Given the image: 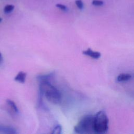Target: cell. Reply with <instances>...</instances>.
<instances>
[{"mask_svg": "<svg viewBox=\"0 0 134 134\" xmlns=\"http://www.w3.org/2000/svg\"><path fill=\"white\" fill-rule=\"evenodd\" d=\"M6 102L7 104L10 106V107L12 109V110L15 113H18V108H17V106L16 105V104L14 103V102H13L12 100L9 99H7Z\"/></svg>", "mask_w": 134, "mask_h": 134, "instance_id": "cell-8", "label": "cell"}, {"mask_svg": "<svg viewBox=\"0 0 134 134\" xmlns=\"http://www.w3.org/2000/svg\"><path fill=\"white\" fill-rule=\"evenodd\" d=\"M82 53L85 55L90 57L94 59H98L101 57V53L99 52L93 51L91 48H88L86 50H84Z\"/></svg>", "mask_w": 134, "mask_h": 134, "instance_id": "cell-4", "label": "cell"}, {"mask_svg": "<svg viewBox=\"0 0 134 134\" xmlns=\"http://www.w3.org/2000/svg\"><path fill=\"white\" fill-rule=\"evenodd\" d=\"M39 90L41 95H44L47 99L54 104H60L61 95L59 90L48 81H41Z\"/></svg>", "mask_w": 134, "mask_h": 134, "instance_id": "cell-1", "label": "cell"}, {"mask_svg": "<svg viewBox=\"0 0 134 134\" xmlns=\"http://www.w3.org/2000/svg\"><path fill=\"white\" fill-rule=\"evenodd\" d=\"M75 3L76 6L78 7L79 9H80V10H82L83 9L84 4H83L82 0H76Z\"/></svg>", "mask_w": 134, "mask_h": 134, "instance_id": "cell-11", "label": "cell"}, {"mask_svg": "<svg viewBox=\"0 0 134 134\" xmlns=\"http://www.w3.org/2000/svg\"><path fill=\"white\" fill-rule=\"evenodd\" d=\"M2 21V18H0V23Z\"/></svg>", "mask_w": 134, "mask_h": 134, "instance_id": "cell-15", "label": "cell"}, {"mask_svg": "<svg viewBox=\"0 0 134 134\" xmlns=\"http://www.w3.org/2000/svg\"><path fill=\"white\" fill-rule=\"evenodd\" d=\"M62 131V127L60 125H56L53 129L51 133L53 134H60Z\"/></svg>", "mask_w": 134, "mask_h": 134, "instance_id": "cell-10", "label": "cell"}, {"mask_svg": "<svg viewBox=\"0 0 134 134\" xmlns=\"http://www.w3.org/2000/svg\"><path fill=\"white\" fill-rule=\"evenodd\" d=\"M3 62V56L2 55V53L0 52V64L2 63Z\"/></svg>", "mask_w": 134, "mask_h": 134, "instance_id": "cell-14", "label": "cell"}, {"mask_svg": "<svg viewBox=\"0 0 134 134\" xmlns=\"http://www.w3.org/2000/svg\"><path fill=\"white\" fill-rule=\"evenodd\" d=\"M55 6L59 8V9L63 10V11H65L66 12V11L68 10L67 7L65 5H63V4H57L55 5Z\"/></svg>", "mask_w": 134, "mask_h": 134, "instance_id": "cell-13", "label": "cell"}, {"mask_svg": "<svg viewBox=\"0 0 134 134\" xmlns=\"http://www.w3.org/2000/svg\"><path fill=\"white\" fill-rule=\"evenodd\" d=\"M14 8H15L14 5H12V4H8V5H6L4 7L3 10L5 14H8V13L12 12L14 10Z\"/></svg>", "mask_w": 134, "mask_h": 134, "instance_id": "cell-9", "label": "cell"}, {"mask_svg": "<svg viewBox=\"0 0 134 134\" xmlns=\"http://www.w3.org/2000/svg\"><path fill=\"white\" fill-rule=\"evenodd\" d=\"M27 74L23 71H20L18 73L16 76L14 78V80L21 83H24L25 82Z\"/></svg>", "mask_w": 134, "mask_h": 134, "instance_id": "cell-5", "label": "cell"}, {"mask_svg": "<svg viewBox=\"0 0 134 134\" xmlns=\"http://www.w3.org/2000/svg\"><path fill=\"white\" fill-rule=\"evenodd\" d=\"M93 121L94 116L88 115L84 116L74 127V131L80 134L94 133Z\"/></svg>", "mask_w": 134, "mask_h": 134, "instance_id": "cell-3", "label": "cell"}, {"mask_svg": "<svg viewBox=\"0 0 134 134\" xmlns=\"http://www.w3.org/2000/svg\"><path fill=\"white\" fill-rule=\"evenodd\" d=\"M109 119L104 110L98 111L94 116L93 131L94 133L104 134L107 132L108 129Z\"/></svg>", "mask_w": 134, "mask_h": 134, "instance_id": "cell-2", "label": "cell"}, {"mask_svg": "<svg viewBox=\"0 0 134 134\" xmlns=\"http://www.w3.org/2000/svg\"><path fill=\"white\" fill-rule=\"evenodd\" d=\"M131 75L128 73H121L119 74L117 77V81L118 82H125L130 80Z\"/></svg>", "mask_w": 134, "mask_h": 134, "instance_id": "cell-6", "label": "cell"}, {"mask_svg": "<svg viewBox=\"0 0 134 134\" xmlns=\"http://www.w3.org/2000/svg\"><path fill=\"white\" fill-rule=\"evenodd\" d=\"M92 4L95 6H100L104 4V2L101 0H93Z\"/></svg>", "mask_w": 134, "mask_h": 134, "instance_id": "cell-12", "label": "cell"}, {"mask_svg": "<svg viewBox=\"0 0 134 134\" xmlns=\"http://www.w3.org/2000/svg\"><path fill=\"white\" fill-rule=\"evenodd\" d=\"M54 75V72H51L49 74H46V75H38L37 76V79L39 80L40 81H48L50 79L52 76H53Z\"/></svg>", "mask_w": 134, "mask_h": 134, "instance_id": "cell-7", "label": "cell"}]
</instances>
